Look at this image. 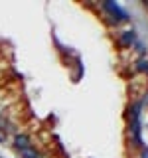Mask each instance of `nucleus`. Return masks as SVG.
Returning a JSON list of instances; mask_svg holds the SVG:
<instances>
[{
	"instance_id": "obj_7",
	"label": "nucleus",
	"mask_w": 148,
	"mask_h": 158,
	"mask_svg": "<svg viewBox=\"0 0 148 158\" xmlns=\"http://www.w3.org/2000/svg\"><path fill=\"white\" fill-rule=\"evenodd\" d=\"M136 52L138 53H146V48L142 46V44H136Z\"/></svg>"
},
{
	"instance_id": "obj_3",
	"label": "nucleus",
	"mask_w": 148,
	"mask_h": 158,
	"mask_svg": "<svg viewBox=\"0 0 148 158\" xmlns=\"http://www.w3.org/2000/svg\"><path fill=\"white\" fill-rule=\"evenodd\" d=\"M134 42H136V34L132 32V30H126V32L122 34L121 38H118V44H121L122 48H130Z\"/></svg>"
},
{
	"instance_id": "obj_4",
	"label": "nucleus",
	"mask_w": 148,
	"mask_h": 158,
	"mask_svg": "<svg viewBox=\"0 0 148 158\" xmlns=\"http://www.w3.org/2000/svg\"><path fill=\"white\" fill-rule=\"evenodd\" d=\"M14 144H16L18 150H26V148H30V138H28L26 135H18Z\"/></svg>"
},
{
	"instance_id": "obj_5",
	"label": "nucleus",
	"mask_w": 148,
	"mask_h": 158,
	"mask_svg": "<svg viewBox=\"0 0 148 158\" xmlns=\"http://www.w3.org/2000/svg\"><path fill=\"white\" fill-rule=\"evenodd\" d=\"M20 152H22V156H24V158H42V154H39L38 150H34L32 146L26 148V150H20Z\"/></svg>"
},
{
	"instance_id": "obj_6",
	"label": "nucleus",
	"mask_w": 148,
	"mask_h": 158,
	"mask_svg": "<svg viewBox=\"0 0 148 158\" xmlns=\"http://www.w3.org/2000/svg\"><path fill=\"white\" fill-rule=\"evenodd\" d=\"M136 69H138V71L148 73V61H146V59H138V61H136Z\"/></svg>"
},
{
	"instance_id": "obj_1",
	"label": "nucleus",
	"mask_w": 148,
	"mask_h": 158,
	"mask_svg": "<svg viewBox=\"0 0 148 158\" xmlns=\"http://www.w3.org/2000/svg\"><path fill=\"white\" fill-rule=\"evenodd\" d=\"M101 6L111 12V16L115 18V24L117 22H122V20H128V14L125 12V10H121V6H118L117 2H103Z\"/></svg>"
},
{
	"instance_id": "obj_2",
	"label": "nucleus",
	"mask_w": 148,
	"mask_h": 158,
	"mask_svg": "<svg viewBox=\"0 0 148 158\" xmlns=\"http://www.w3.org/2000/svg\"><path fill=\"white\" fill-rule=\"evenodd\" d=\"M130 135H132V144L142 146V138H140V121H130Z\"/></svg>"
},
{
	"instance_id": "obj_8",
	"label": "nucleus",
	"mask_w": 148,
	"mask_h": 158,
	"mask_svg": "<svg viewBox=\"0 0 148 158\" xmlns=\"http://www.w3.org/2000/svg\"><path fill=\"white\" fill-rule=\"evenodd\" d=\"M142 158H148V148H142Z\"/></svg>"
}]
</instances>
